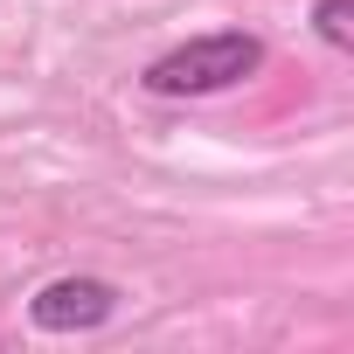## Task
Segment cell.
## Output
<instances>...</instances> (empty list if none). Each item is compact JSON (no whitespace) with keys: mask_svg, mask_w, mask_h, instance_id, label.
I'll return each mask as SVG.
<instances>
[{"mask_svg":"<svg viewBox=\"0 0 354 354\" xmlns=\"http://www.w3.org/2000/svg\"><path fill=\"white\" fill-rule=\"evenodd\" d=\"M264 70V42L250 28H209L181 49H167L139 70V91L153 97H216V91H236Z\"/></svg>","mask_w":354,"mask_h":354,"instance_id":"6da1fadb","label":"cell"},{"mask_svg":"<svg viewBox=\"0 0 354 354\" xmlns=\"http://www.w3.org/2000/svg\"><path fill=\"white\" fill-rule=\"evenodd\" d=\"M118 285L111 278H91V271H70V278H49L35 299H28V319L42 333H97L118 319Z\"/></svg>","mask_w":354,"mask_h":354,"instance_id":"7a4b0ae2","label":"cell"},{"mask_svg":"<svg viewBox=\"0 0 354 354\" xmlns=\"http://www.w3.org/2000/svg\"><path fill=\"white\" fill-rule=\"evenodd\" d=\"M313 35L347 56L354 49V0H313Z\"/></svg>","mask_w":354,"mask_h":354,"instance_id":"3957f363","label":"cell"}]
</instances>
